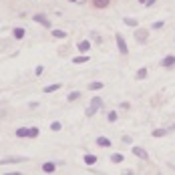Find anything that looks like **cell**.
Here are the masks:
<instances>
[{"instance_id": "cell-1", "label": "cell", "mask_w": 175, "mask_h": 175, "mask_svg": "<svg viewBox=\"0 0 175 175\" xmlns=\"http://www.w3.org/2000/svg\"><path fill=\"white\" fill-rule=\"evenodd\" d=\"M101 107H103V101H101L99 97H93V99H91V107H89V109H87V115H89V117H91V115L95 113V111H99Z\"/></svg>"}, {"instance_id": "cell-2", "label": "cell", "mask_w": 175, "mask_h": 175, "mask_svg": "<svg viewBox=\"0 0 175 175\" xmlns=\"http://www.w3.org/2000/svg\"><path fill=\"white\" fill-rule=\"evenodd\" d=\"M117 46H119V53L121 54H129V48H127V42H125V38H123V35H119L117 32Z\"/></svg>"}, {"instance_id": "cell-3", "label": "cell", "mask_w": 175, "mask_h": 175, "mask_svg": "<svg viewBox=\"0 0 175 175\" xmlns=\"http://www.w3.org/2000/svg\"><path fill=\"white\" fill-rule=\"evenodd\" d=\"M35 20H36V22H40V24H42V26H46V28H48V26H50V20H48V18H46V16H44V14H35Z\"/></svg>"}, {"instance_id": "cell-4", "label": "cell", "mask_w": 175, "mask_h": 175, "mask_svg": "<svg viewBox=\"0 0 175 175\" xmlns=\"http://www.w3.org/2000/svg\"><path fill=\"white\" fill-rule=\"evenodd\" d=\"M147 36H149L147 30H141V28H139V30H135V38H137L139 42H145V40H147Z\"/></svg>"}, {"instance_id": "cell-5", "label": "cell", "mask_w": 175, "mask_h": 175, "mask_svg": "<svg viewBox=\"0 0 175 175\" xmlns=\"http://www.w3.org/2000/svg\"><path fill=\"white\" fill-rule=\"evenodd\" d=\"M133 155L141 157V159H147V151H145L143 147H133Z\"/></svg>"}, {"instance_id": "cell-6", "label": "cell", "mask_w": 175, "mask_h": 175, "mask_svg": "<svg viewBox=\"0 0 175 175\" xmlns=\"http://www.w3.org/2000/svg\"><path fill=\"white\" fill-rule=\"evenodd\" d=\"M24 161L22 157H8V159H0V165H6V163H20Z\"/></svg>"}, {"instance_id": "cell-7", "label": "cell", "mask_w": 175, "mask_h": 175, "mask_svg": "<svg viewBox=\"0 0 175 175\" xmlns=\"http://www.w3.org/2000/svg\"><path fill=\"white\" fill-rule=\"evenodd\" d=\"M161 65H163V67H167V69H169V67H173V65H175V57H173V54H169V57H165Z\"/></svg>"}, {"instance_id": "cell-8", "label": "cell", "mask_w": 175, "mask_h": 175, "mask_svg": "<svg viewBox=\"0 0 175 175\" xmlns=\"http://www.w3.org/2000/svg\"><path fill=\"white\" fill-rule=\"evenodd\" d=\"M109 2H111V0H93V6H95V8H107Z\"/></svg>"}, {"instance_id": "cell-9", "label": "cell", "mask_w": 175, "mask_h": 175, "mask_svg": "<svg viewBox=\"0 0 175 175\" xmlns=\"http://www.w3.org/2000/svg\"><path fill=\"white\" fill-rule=\"evenodd\" d=\"M54 169H57V165H54V163H50V161L42 165V171H44V173H54Z\"/></svg>"}, {"instance_id": "cell-10", "label": "cell", "mask_w": 175, "mask_h": 175, "mask_svg": "<svg viewBox=\"0 0 175 175\" xmlns=\"http://www.w3.org/2000/svg\"><path fill=\"white\" fill-rule=\"evenodd\" d=\"M97 145H99V147H111V139L99 137V139H97Z\"/></svg>"}, {"instance_id": "cell-11", "label": "cell", "mask_w": 175, "mask_h": 175, "mask_svg": "<svg viewBox=\"0 0 175 175\" xmlns=\"http://www.w3.org/2000/svg\"><path fill=\"white\" fill-rule=\"evenodd\" d=\"M89 48H91V42H89V40H83V42H79V50H81V53H87Z\"/></svg>"}, {"instance_id": "cell-12", "label": "cell", "mask_w": 175, "mask_h": 175, "mask_svg": "<svg viewBox=\"0 0 175 175\" xmlns=\"http://www.w3.org/2000/svg\"><path fill=\"white\" fill-rule=\"evenodd\" d=\"M61 89V83H54V85H48V87H44V93H54Z\"/></svg>"}, {"instance_id": "cell-13", "label": "cell", "mask_w": 175, "mask_h": 175, "mask_svg": "<svg viewBox=\"0 0 175 175\" xmlns=\"http://www.w3.org/2000/svg\"><path fill=\"white\" fill-rule=\"evenodd\" d=\"M28 133H30V129H26V127H20V129L16 131V137H28Z\"/></svg>"}, {"instance_id": "cell-14", "label": "cell", "mask_w": 175, "mask_h": 175, "mask_svg": "<svg viewBox=\"0 0 175 175\" xmlns=\"http://www.w3.org/2000/svg\"><path fill=\"white\" fill-rule=\"evenodd\" d=\"M85 163H87V165H95L97 163V155H85Z\"/></svg>"}, {"instance_id": "cell-15", "label": "cell", "mask_w": 175, "mask_h": 175, "mask_svg": "<svg viewBox=\"0 0 175 175\" xmlns=\"http://www.w3.org/2000/svg\"><path fill=\"white\" fill-rule=\"evenodd\" d=\"M111 161H113V163H121L123 155H121V153H113V155H111Z\"/></svg>"}, {"instance_id": "cell-16", "label": "cell", "mask_w": 175, "mask_h": 175, "mask_svg": "<svg viewBox=\"0 0 175 175\" xmlns=\"http://www.w3.org/2000/svg\"><path fill=\"white\" fill-rule=\"evenodd\" d=\"M145 76H147V69H139V71H137V75H135V79H139V81H141V79H145Z\"/></svg>"}, {"instance_id": "cell-17", "label": "cell", "mask_w": 175, "mask_h": 175, "mask_svg": "<svg viewBox=\"0 0 175 175\" xmlns=\"http://www.w3.org/2000/svg\"><path fill=\"white\" fill-rule=\"evenodd\" d=\"M53 36H54V38H65L67 32H65V30H58V28H57V30H53Z\"/></svg>"}, {"instance_id": "cell-18", "label": "cell", "mask_w": 175, "mask_h": 175, "mask_svg": "<svg viewBox=\"0 0 175 175\" xmlns=\"http://www.w3.org/2000/svg\"><path fill=\"white\" fill-rule=\"evenodd\" d=\"M22 36H24V28H14V38H18V40H20Z\"/></svg>"}, {"instance_id": "cell-19", "label": "cell", "mask_w": 175, "mask_h": 175, "mask_svg": "<svg viewBox=\"0 0 175 175\" xmlns=\"http://www.w3.org/2000/svg\"><path fill=\"white\" fill-rule=\"evenodd\" d=\"M165 133H167V131H165V129H155V131H153L151 135H153V137H163Z\"/></svg>"}, {"instance_id": "cell-20", "label": "cell", "mask_w": 175, "mask_h": 175, "mask_svg": "<svg viewBox=\"0 0 175 175\" xmlns=\"http://www.w3.org/2000/svg\"><path fill=\"white\" fill-rule=\"evenodd\" d=\"M89 61V57L87 54H83V57H76V58H72V62H76V65H79V62H87Z\"/></svg>"}, {"instance_id": "cell-21", "label": "cell", "mask_w": 175, "mask_h": 175, "mask_svg": "<svg viewBox=\"0 0 175 175\" xmlns=\"http://www.w3.org/2000/svg\"><path fill=\"white\" fill-rule=\"evenodd\" d=\"M89 89H91V91H97V89H103V83H99V81H97V83H91V85H89Z\"/></svg>"}, {"instance_id": "cell-22", "label": "cell", "mask_w": 175, "mask_h": 175, "mask_svg": "<svg viewBox=\"0 0 175 175\" xmlns=\"http://www.w3.org/2000/svg\"><path fill=\"white\" fill-rule=\"evenodd\" d=\"M76 99H81V93L79 91H72L71 95H69V101H76Z\"/></svg>"}, {"instance_id": "cell-23", "label": "cell", "mask_w": 175, "mask_h": 175, "mask_svg": "<svg viewBox=\"0 0 175 175\" xmlns=\"http://www.w3.org/2000/svg\"><path fill=\"white\" fill-rule=\"evenodd\" d=\"M125 24L127 26H137V20L135 18H125Z\"/></svg>"}, {"instance_id": "cell-24", "label": "cell", "mask_w": 175, "mask_h": 175, "mask_svg": "<svg viewBox=\"0 0 175 175\" xmlns=\"http://www.w3.org/2000/svg\"><path fill=\"white\" fill-rule=\"evenodd\" d=\"M50 129H53V131H61V129H62V125H61L58 121H54L53 125H50Z\"/></svg>"}, {"instance_id": "cell-25", "label": "cell", "mask_w": 175, "mask_h": 175, "mask_svg": "<svg viewBox=\"0 0 175 175\" xmlns=\"http://www.w3.org/2000/svg\"><path fill=\"white\" fill-rule=\"evenodd\" d=\"M107 119H109L111 123H113V121H117V113H115V111H111V113L107 115Z\"/></svg>"}, {"instance_id": "cell-26", "label": "cell", "mask_w": 175, "mask_h": 175, "mask_svg": "<svg viewBox=\"0 0 175 175\" xmlns=\"http://www.w3.org/2000/svg\"><path fill=\"white\" fill-rule=\"evenodd\" d=\"M151 26H153V28H155V30H159V28H161V26H163V22H161V20H157V22H153V24H151Z\"/></svg>"}, {"instance_id": "cell-27", "label": "cell", "mask_w": 175, "mask_h": 175, "mask_svg": "<svg viewBox=\"0 0 175 175\" xmlns=\"http://www.w3.org/2000/svg\"><path fill=\"white\" fill-rule=\"evenodd\" d=\"M28 137H32V139H35V137H38V129H30V133H28Z\"/></svg>"}, {"instance_id": "cell-28", "label": "cell", "mask_w": 175, "mask_h": 175, "mask_svg": "<svg viewBox=\"0 0 175 175\" xmlns=\"http://www.w3.org/2000/svg\"><path fill=\"white\" fill-rule=\"evenodd\" d=\"M42 71H44L42 67H36V71H35V72H36V76H38V75H42Z\"/></svg>"}, {"instance_id": "cell-29", "label": "cell", "mask_w": 175, "mask_h": 175, "mask_svg": "<svg viewBox=\"0 0 175 175\" xmlns=\"http://www.w3.org/2000/svg\"><path fill=\"white\" fill-rule=\"evenodd\" d=\"M139 2H141V4H147V0H139Z\"/></svg>"}, {"instance_id": "cell-30", "label": "cell", "mask_w": 175, "mask_h": 175, "mask_svg": "<svg viewBox=\"0 0 175 175\" xmlns=\"http://www.w3.org/2000/svg\"><path fill=\"white\" fill-rule=\"evenodd\" d=\"M69 2H79V0H69Z\"/></svg>"}]
</instances>
